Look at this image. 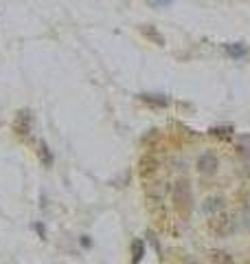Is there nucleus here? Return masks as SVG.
I'll list each match as a JSON object with an SVG mask.
<instances>
[{"label": "nucleus", "mask_w": 250, "mask_h": 264, "mask_svg": "<svg viewBox=\"0 0 250 264\" xmlns=\"http://www.w3.org/2000/svg\"><path fill=\"white\" fill-rule=\"evenodd\" d=\"M81 244H84V247H90V238L84 236V238H81Z\"/></svg>", "instance_id": "13"}, {"label": "nucleus", "mask_w": 250, "mask_h": 264, "mask_svg": "<svg viewBox=\"0 0 250 264\" xmlns=\"http://www.w3.org/2000/svg\"><path fill=\"white\" fill-rule=\"evenodd\" d=\"M143 255H145V244L141 238H136L132 242V264H138L143 260Z\"/></svg>", "instance_id": "6"}, {"label": "nucleus", "mask_w": 250, "mask_h": 264, "mask_svg": "<svg viewBox=\"0 0 250 264\" xmlns=\"http://www.w3.org/2000/svg\"><path fill=\"white\" fill-rule=\"evenodd\" d=\"M35 231H38V236L42 240H46V231H44V225H42V223H35Z\"/></svg>", "instance_id": "12"}, {"label": "nucleus", "mask_w": 250, "mask_h": 264, "mask_svg": "<svg viewBox=\"0 0 250 264\" xmlns=\"http://www.w3.org/2000/svg\"><path fill=\"white\" fill-rule=\"evenodd\" d=\"M40 159H42V163H44L46 167L53 165V154H51V150H48V146L44 141L40 143Z\"/></svg>", "instance_id": "9"}, {"label": "nucleus", "mask_w": 250, "mask_h": 264, "mask_svg": "<svg viewBox=\"0 0 250 264\" xmlns=\"http://www.w3.org/2000/svg\"><path fill=\"white\" fill-rule=\"evenodd\" d=\"M141 99L147 101V104H151V106H160V108L169 104V99L164 97V95H141Z\"/></svg>", "instance_id": "8"}, {"label": "nucleus", "mask_w": 250, "mask_h": 264, "mask_svg": "<svg viewBox=\"0 0 250 264\" xmlns=\"http://www.w3.org/2000/svg\"><path fill=\"white\" fill-rule=\"evenodd\" d=\"M224 51H226L230 57H241V55H246L248 49L241 42H226V44H224Z\"/></svg>", "instance_id": "4"}, {"label": "nucleus", "mask_w": 250, "mask_h": 264, "mask_svg": "<svg viewBox=\"0 0 250 264\" xmlns=\"http://www.w3.org/2000/svg\"><path fill=\"white\" fill-rule=\"evenodd\" d=\"M224 207V198L222 196H211L204 201V212L206 214H215V212H222Z\"/></svg>", "instance_id": "5"}, {"label": "nucleus", "mask_w": 250, "mask_h": 264, "mask_svg": "<svg viewBox=\"0 0 250 264\" xmlns=\"http://www.w3.org/2000/svg\"><path fill=\"white\" fill-rule=\"evenodd\" d=\"M217 167H219V163H217V157L213 152H204L202 157L198 159V170L202 174H215Z\"/></svg>", "instance_id": "3"}, {"label": "nucleus", "mask_w": 250, "mask_h": 264, "mask_svg": "<svg viewBox=\"0 0 250 264\" xmlns=\"http://www.w3.org/2000/svg\"><path fill=\"white\" fill-rule=\"evenodd\" d=\"M141 31H143V35H145V38H149V40H154V42H156V44H158V46H162V44H164V38H162V35H160V33H158V29H156V27H149V25H143V27H141Z\"/></svg>", "instance_id": "7"}, {"label": "nucleus", "mask_w": 250, "mask_h": 264, "mask_svg": "<svg viewBox=\"0 0 250 264\" xmlns=\"http://www.w3.org/2000/svg\"><path fill=\"white\" fill-rule=\"evenodd\" d=\"M187 264H202V262H196V260H191V262H187Z\"/></svg>", "instance_id": "14"}, {"label": "nucleus", "mask_w": 250, "mask_h": 264, "mask_svg": "<svg viewBox=\"0 0 250 264\" xmlns=\"http://www.w3.org/2000/svg\"><path fill=\"white\" fill-rule=\"evenodd\" d=\"M233 132V125H222V128H211V135H217V137H228Z\"/></svg>", "instance_id": "11"}, {"label": "nucleus", "mask_w": 250, "mask_h": 264, "mask_svg": "<svg viewBox=\"0 0 250 264\" xmlns=\"http://www.w3.org/2000/svg\"><path fill=\"white\" fill-rule=\"evenodd\" d=\"M211 257H213V262L215 264H235V260L226 253V251H213Z\"/></svg>", "instance_id": "10"}, {"label": "nucleus", "mask_w": 250, "mask_h": 264, "mask_svg": "<svg viewBox=\"0 0 250 264\" xmlns=\"http://www.w3.org/2000/svg\"><path fill=\"white\" fill-rule=\"evenodd\" d=\"M172 201H174V207H176V212H178L182 218H187L189 214H191V209H193V194H191V187H189V181H178L174 185V196H172Z\"/></svg>", "instance_id": "1"}, {"label": "nucleus", "mask_w": 250, "mask_h": 264, "mask_svg": "<svg viewBox=\"0 0 250 264\" xmlns=\"http://www.w3.org/2000/svg\"><path fill=\"white\" fill-rule=\"evenodd\" d=\"M31 121H33V117H31V110H20L18 112V117H16V121H14V130L18 132V135H29L31 132Z\"/></svg>", "instance_id": "2"}]
</instances>
